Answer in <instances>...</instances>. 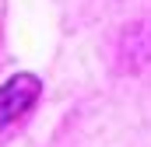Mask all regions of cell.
<instances>
[{"label": "cell", "instance_id": "cell-1", "mask_svg": "<svg viewBox=\"0 0 151 147\" xmlns=\"http://www.w3.org/2000/svg\"><path fill=\"white\" fill-rule=\"evenodd\" d=\"M39 95H42V84L35 74H14L7 84H0V130L25 119L35 109Z\"/></svg>", "mask_w": 151, "mask_h": 147}]
</instances>
